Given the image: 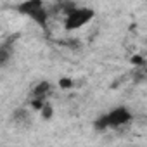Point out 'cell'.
Listing matches in <instances>:
<instances>
[{
	"label": "cell",
	"mask_w": 147,
	"mask_h": 147,
	"mask_svg": "<svg viewBox=\"0 0 147 147\" xmlns=\"http://www.w3.org/2000/svg\"><path fill=\"white\" fill-rule=\"evenodd\" d=\"M43 104H45V99H36V97H35V99L31 100V107H33L35 111H40V109L43 107Z\"/></svg>",
	"instance_id": "30bf717a"
},
{
	"label": "cell",
	"mask_w": 147,
	"mask_h": 147,
	"mask_svg": "<svg viewBox=\"0 0 147 147\" xmlns=\"http://www.w3.org/2000/svg\"><path fill=\"white\" fill-rule=\"evenodd\" d=\"M12 54H14V50H12V40H7L5 43L0 45V67H4V66L9 64V61L12 59Z\"/></svg>",
	"instance_id": "277c9868"
},
{
	"label": "cell",
	"mask_w": 147,
	"mask_h": 147,
	"mask_svg": "<svg viewBox=\"0 0 147 147\" xmlns=\"http://www.w3.org/2000/svg\"><path fill=\"white\" fill-rule=\"evenodd\" d=\"M59 87L64 88V90H67V88L73 87V80H71V78H61V80H59Z\"/></svg>",
	"instance_id": "9c48e42d"
},
{
	"label": "cell",
	"mask_w": 147,
	"mask_h": 147,
	"mask_svg": "<svg viewBox=\"0 0 147 147\" xmlns=\"http://www.w3.org/2000/svg\"><path fill=\"white\" fill-rule=\"evenodd\" d=\"M28 119H30V114H28L26 109H18L14 113V121L16 123H28Z\"/></svg>",
	"instance_id": "8992f818"
},
{
	"label": "cell",
	"mask_w": 147,
	"mask_h": 147,
	"mask_svg": "<svg viewBox=\"0 0 147 147\" xmlns=\"http://www.w3.org/2000/svg\"><path fill=\"white\" fill-rule=\"evenodd\" d=\"M40 114H42V118H43V119H47V121H49V119L54 116V107H52L50 104H47V102H45V104H43V107L40 109Z\"/></svg>",
	"instance_id": "ba28073f"
},
{
	"label": "cell",
	"mask_w": 147,
	"mask_h": 147,
	"mask_svg": "<svg viewBox=\"0 0 147 147\" xmlns=\"http://www.w3.org/2000/svg\"><path fill=\"white\" fill-rule=\"evenodd\" d=\"M95 18V11L92 7H75L71 9L66 18H64V30L66 31H76L80 28H83L85 24H88L92 19Z\"/></svg>",
	"instance_id": "7a4b0ae2"
},
{
	"label": "cell",
	"mask_w": 147,
	"mask_h": 147,
	"mask_svg": "<svg viewBox=\"0 0 147 147\" xmlns=\"http://www.w3.org/2000/svg\"><path fill=\"white\" fill-rule=\"evenodd\" d=\"M106 119H107V128H119L128 125L133 119V114L126 106H118L109 113H106Z\"/></svg>",
	"instance_id": "3957f363"
},
{
	"label": "cell",
	"mask_w": 147,
	"mask_h": 147,
	"mask_svg": "<svg viewBox=\"0 0 147 147\" xmlns=\"http://www.w3.org/2000/svg\"><path fill=\"white\" fill-rule=\"evenodd\" d=\"M131 62H133L135 66H142V64H144V57H140V55H133V57H131Z\"/></svg>",
	"instance_id": "8fae6325"
},
{
	"label": "cell",
	"mask_w": 147,
	"mask_h": 147,
	"mask_svg": "<svg viewBox=\"0 0 147 147\" xmlns=\"http://www.w3.org/2000/svg\"><path fill=\"white\" fill-rule=\"evenodd\" d=\"M94 128H95V130H99V131H104V130H107V119H106V114L99 116V118L94 121Z\"/></svg>",
	"instance_id": "52a82bcc"
},
{
	"label": "cell",
	"mask_w": 147,
	"mask_h": 147,
	"mask_svg": "<svg viewBox=\"0 0 147 147\" xmlns=\"http://www.w3.org/2000/svg\"><path fill=\"white\" fill-rule=\"evenodd\" d=\"M16 11L19 14L28 16L31 21H35L43 31L49 30V18H50V11L45 7L43 0H24V2L16 5Z\"/></svg>",
	"instance_id": "6da1fadb"
},
{
	"label": "cell",
	"mask_w": 147,
	"mask_h": 147,
	"mask_svg": "<svg viewBox=\"0 0 147 147\" xmlns=\"http://www.w3.org/2000/svg\"><path fill=\"white\" fill-rule=\"evenodd\" d=\"M50 90H52V83L47 82V80H43V82H40V83H36V85L33 87L31 95H33V99H35V97H36V99H45V97L50 94Z\"/></svg>",
	"instance_id": "5b68a950"
}]
</instances>
